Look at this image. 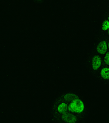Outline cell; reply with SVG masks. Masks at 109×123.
Masks as SVG:
<instances>
[{
  "instance_id": "obj_1",
  "label": "cell",
  "mask_w": 109,
  "mask_h": 123,
  "mask_svg": "<svg viewBox=\"0 0 109 123\" xmlns=\"http://www.w3.org/2000/svg\"><path fill=\"white\" fill-rule=\"evenodd\" d=\"M85 105L83 101L80 99H75L72 101L68 106V110L73 112L80 113L84 110Z\"/></svg>"
},
{
  "instance_id": "obj_2",
  "label": "cell",
  "mask_w": 109,
  "mask_h": 123,
  "mask_svg": "<svg viewBox=\"0 0 109 123\" xmlns=\"http://www.w3.org/2000/svg\"><path fill=\"white\" fill-rule=\"evenodd\" d=\"M108 49V45L105 41H102L97 45V50L100 54H105Z\"/></svg>"
},
{
  "instance_id": "obj_3",
  "label": "cell",
  "mask_w": 109,
  "mask_h": 123,
  "mask_svg": "<svg viewBox=\"0 0 109 123\" xmlns=\"http://www.w3.org/2000/svg\"><path fill=\"white\" fill-rule=\"evenodd\" d=\"M102 64V60L99 56H96L93 58L92 60V68L94 70H97L100 68Z\"/></svg>"
},
{
  "instance_id": "obj_4",
  "label": "cell",
  "mask_w": 109,
  "mask_h": 123,
  "mask_svg": "<svg viewBox=\"0 0 109 123\" xmlns=\"http://www.w3.org/2000/svg\"><path fill=\"white\" fill-rule=\"evenodd\" d=\"M100 74L103 78L109 79V68H108V67L103 68L101 70Z\"/></svg>"
},
{
  "instance_id": "obj_5",
  "label": "cell",
  "mask_w": 109,
  "mask_h": 123,
  "mask_svg": "<svg viewBox=\"0 0 109 123\" xmlns=\"http://www.w3.org/2000/svg\"><path fill=\"white\" fill-rule=\"evenodd\" d=\"M68 110V106L65 103H62L57 107V111L60 113H63Z\"/></svg>"
},
{
  "instance_id": "obj_6",
  "label": "cell",
  "mask_w": 109,
  "mask_h": 123,
  "mask_svg": "<svg viewBox=\"0 0 109 123\" xmlns=\"http://www.w3.org/2000/svg\"><path fill=\"white\" fill-rule=\"evenodd\" d=\"M109 29V21L105 20L102 25V30L103 31H106Z\"/></svg>"
},
{
  "instance_id": "obj_7",
  "label": "cell",
  "mask_w": 109,
  "mask_h": 123,
  "mask_svg": "<svg viewBox=\"0 0 109 123\" xmlns=\"http://www.w3.org/2000/svg\"><path fill=\"white\" fill-rule=\"evenodd\" d=\"M104 61L106 64L109 65V53H107L104 57Z\"/></svg>"
},
{
  "instance_id": "obj_8",
  "label": "cell",
  "mask_w": 109,
  "mask_h": 123,
  "mask_svg": "<svg viewBox=\"0 0 109 123\" xmlns=\"http://www.w3.org/2000/svg\"></svg>"
},
{
  "instance_id": "obj_9",
  "label": "cell",
  "mask_w": 109,
  "mask_h": 123,
  "mask_svg": "<svg viewBox=\"0 0 109 123\" xmlns=\"http://www.w3.org/2000/svg\"></svg>"
}]
</instances>
